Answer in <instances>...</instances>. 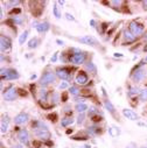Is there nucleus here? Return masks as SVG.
Returning <instances> with one entry per match:
<instances>
[{"label":"nucleus","instance_id":"obj_26","mask_svg":"<svg viewBox=\"0 0 147 148\" xmlns=\"http://www.w3.org/2000/svg\"><path fill=\"white\" fill-rule=\"evenodd\" d=\"M138 93H140V90H139V88H137V86L131 88L130 91H128V96H130V97H131V96H134V95H138Z\"/></svg>","mask_w":147,"mask_h":148},{"label":"nucleus","instance_id":"obj_30","mask_svg":"<svg viewBox=\"0 0 147 148\" xmlns=\"http://www.w3.org/2000/svg\"><path fill=\"white\" fill-rule=\"evenodd\" d=\"M47 95H48V92H47V90H41L40 91V97H41V100H46L47 99Z\"/></svg>","mask_w":147,"mask_h":148},{"label":"nucleus","instance_id":"obj_31","mask_svg":"<svg viewBox=\"0 0 147 148\" xmlns=\"http://www.w3.org/2000/svg\"><path fill=\"white\" fill-rule=\"evenodd\" d=\"M88 138H89L88 135H83V136H80V135H75V136H71V139H74V140H82V141L87 140Z\"/></svg>","mask_w":147,"mask_h":148},{"label":"nucleus","instance_id":"obj_2","mask_svg":"<svg viewBox=\"0 0 147 148\" xmlns=\"http://www.w3.org/2000/svg\"><path fill=\"white\" fill-rule=\"evenodd\" d=\"M1 78L6 81H12L19 78V73L14 69H1Z\"/></svg>","mask_w":147,"mask_h":148},{"label":"nucleus","instance_id":"obj_35","mask_svg":"<svg viewBox=\"0 0 147 148\" xmlns=\"http://www.w3.org/2000/svg\"><path fill=\"white\" fill-rule=\"evenodd\" d=\"M83 120H84V114H83V113H81V114L78 116V118H77V123H78V124H81V123H83Z\"/></svg>","mask_w":147,"mask_h":148},{"label":"nucleus","instance_id":"obj_47","mask_svg":"<svg viewBox=\"0 0 147 148\" xmlns=\"http://www.w3.org/2000/svg\"><path fill=\"white\" fill-rule=\"evenodd\" d=\"M90 25L91 27H95V20H90Z\"/></svg>","mask_w":147,"mask_h":148},{"label":"nucleus","instance_id":"obj_11","mask_svg":"<svg viewBox=\"0 0 147 148\" xmlns=\"http://www.w3.org/2000/svg\"><path fill=\"white\" fill-rule=\"evenodd\" d=\"M145 75H146V71L145 70H141V69H137L135 72H133L132 75V78L134 82H140L145 78Z\"/></svg>","mask_w":147,"mask_h":148},{"label":"nucleus","instance_id":"obj_24","mask_svg":"<svg viewBox=\"0 0 147 148\" xmlns=\"http://www.w3.org/2000/svg\"><path fill=\"white\" fill-rule=\"evenodd\" d=\"M69 93H71L72 96H77L78 93H81V90L77 86H70L69 88Z\"/></svg>","mask_w":147,"mask_h":148},{"label":"nucleus","instance_id":"obj_10","mask_svg":"<svg viewBox=\"0 0 147 148\" xmlns=\"http://www.w3.org/2000/svg\"><path fill=\"white\" fill-rule=\"evenodd\" d=\"M123 114H124L125 118H127L130 120H138L139 119V116L134 112V111H132L130 108H124L123 110Z\"/></svg>","mask_w":147,"mask_h":148},{"label":"nucleus","instance_id":"obj_7","mask_svg":"<svg viewBox=\"0 0 147 148\" xmlns=\"http://www.w3.org/2000/svg\"><path fill=\"white\" fill-rule=\"evenodd\" d=\"M16 95H18V90H16L14 86H11V88L6 91V93L4 95V98H5V100H7V101H12V100H14V99L16 98Z\"/></svg>","mask_w":147,"mask_h":148},{"label":"nucleus","instance_id":"obj_14","mask_svg":"<svg viewBox=\"0 0 147 148\" xmlns=\"http://www.w3.org/2000/svg\"><path fill=\"white\" fill-rule=\"evenodd\" d=\"M18 138H19V140H20L22 143H27L28 140H29L28 131H27V130H21V131H19V133H18Z\"/></svg>","mask_w":147,"mask_h":148},{"label":"nucleus","instance_id":"obj_20","mask_svg":"<svg viewBox=\"0 0 147 148\" xmlns=\"http://www.w3.org/2000/svg\"><path fill=\"white\" fill-rule=\"evenodd\" d=\"M72 123H74V119H72V118H64V119H62V121H61V126H62V127H67V126L71 125Z\"/></svg>","mask_w":147,"mask_h":148},{"label":"nucleus","instance_id":"obj_16","mask_svg":"<svg viewBox=\"0 0 147 148\" xmlns=\"http://www.w3.org/2000/svg\"><path fill=\"white\" fill-rule=\"evenodd\" d=\"M75 110L77 111L78 113H84L85 111L88 110V105H85L84 103H82V104H81V103H78V104L75 106Z\"/></svg>","mask_w":147,"mask_h":148},{"label":"nucleus","instance_id":"obj_51","mask_svg":"<svg viewBox=\"0 0 147 148\" xmlns=\"http://www.w3.org/2000/svg\"><path fill=\"white\" fill-rule=\"evenodd\" d=\"M71 132H72V130H71V131H70V130H68V131H67V134H70Z\"/></svg>","mask_w":147,"mask_h":148},{"label":"nucleus","instance_id":"obj_42","mask_svg":"<svg viewBox=\"0 0 147 148\" xmlns=\"http://www.w3.org/2000/svg\"><path fill=\"white\" fill-rule=\"evenodd\" d=\"M61 99H62V101H67V99H68V95L64 92L63 95H62V97H61Z\"/></svg>","mask_w":147,"mask_h":148},{"label":"nucleus","instance_id":"obj_12","mask_svg":"<svg viewBox=\"0 0 147 148\" xmlns=\"http://www.w3.org/2000/svg\"><path fill=\"white\" fill-rule=\"evenodd\" d=\"M28 119H29V117H28V114L27 113H19L15 118H14V123L16 124V125H21V124H25V123H27L28 121Z\"/></svg>","mask_w":147,"mask_h":148},{"label":"nucleus","instance_id":"obj_19","mask_svg":"<svg viewBox=\"0 0 147 148\" xmlns=\"http://www.w3.org/2000/svg\"><path fill=\"white\" fill-rule=\"evenodd\" d=\"M124 38H125L127 41H134V40H135V36H134L130 30H125V32H124Z\"/></svg>","mask_w":147,"mask_h":148},{"label":"nucleus","instance_id":"obj_28","mask_svg":"<svg viewBox=\"0 0 147 148\" xmlns=\"http://www.w3.org/2000/svg\"><path fill=\"white\" fill-rule=\"evenodd\" d=\"M47 118H48L50 121L55 123V121L57 120V114H56V113H50V114H48V116H47Z\"/></svg>","mask_w":147,"mask_h":148},{"label":"nucleus","instance_id":"obj_44","mask_svg":"<svg viewBox=\"0 0 147 148\" xmlns=\"http://www.w3.org/2000/svg\"><path fill=\"white\" fill-rule=\"evenodd\" d=\"M111 4H113V5H116V6H117V5L119 6V5L122 4V1H111Z\"/></svg>","mask_w":147,"mask_h":148},{"label":"nucleus","instance_id":"obj_1","mask_svg":"<svg viewBox=\"0 0 147 148\" xmlns=\"http://www.w3.org/2000/svg\"><path fill=\"white\" fill-rule=\"evenodd\" d=\"M34 134L38 136V138L45 139V140H48V139L50 138V132H49L48 128H47L45 125H42V124H40V127H35Z\"/></svg>","mask_w":147,"mask_h":148},{"label":"nucleus","instance_id":"obj_54","mask_svg":"<svg viewBox=\"0 0 147 148\" xmlns=\"http://www.w3.org/2000/svg\"><path fill=\"white\" fill-rule=\"evenodd\" d=\"M146 148H147V147H146Z\"/></svg>","mask_w":147,"mask_h":148},{"label":"nucleus","instance_id":"obj_38","mask_svg":"<svg viewBox=\"0 0 147 148\" xmlns=\"http://www.w3.org/2000/svg\"><path fill=\"white\" fill-rule=\"evenodd\" d=\"M67 86H68V83H67V82H63V83H61V84L58 85V88H60L61 90H63V89H65Z\"/></svg>","mask_w":147,"mask_h":148},{"label":"nucleus","instance_id":"obj_48","mask_svg":"<svg viewBox=\"0 0 147 148\" xmlns=\"http://www.w3.org/2000/svg\"><path fill=\"white\" fill-rule=\"evenodd\" d=\"M144 6H145V8L147 10V0H146V1H144Z\"/></svg>","mask_w":147,"mask_h":148},{"label":"nucleus","instance_id":"obj_50","mask_svg":"<svg viewBox=\"0 0 147 148\" xmlns=\"http://www.w3.org/2000/svg\"><path fill=\"white\" fill-rule=\"evenodd\" d=\"M35 78H36V76H35V75H33V76L30 77V79H35Z\"/></svg>","mask_w":147,"mask_h":148},{"label":"nucleus","instance_id":"obj_36","mask_svg":"<svg viewBox=\"0 0 147 148\" xmlns=\"http://www.w3.org/2000/svg\"><path fill=\"white\" fill-rule=\"evenodd\" d=\"M96 113H98V111L96 108H92L91 111H89V116H91V117H93Z\"/></svg>","mask_w":147,"mask_h":148},{"label":"nucleus","instance_id":"obj_43","mask_svg":"<svg viewBox=\"0 0 147 148\" xmlns=\"http://www.w3.org/2000/svg\"><path fill=\"white\" fill-rule=\"evenodd\" d=\"M18 91H19V92H20V95H21V96H22V97H23V96H25V97H26V96H27V92H26V91H25V90H18Z\"/></svg>","mask_w":147,"mask_h":148},{"label":"nucleus","instance_id":"obj_33","mask_svg":"<svg viewBox=\"0 0 147 148\" xmlns=\"http://www.w3.org/2000/svg\"><path fill=\"white\" fill-rule=\"evenodd\" d=\"M19 4H20L19 0H12V1H8V3H7L8 6H16V5H19Z\"/></svg>","mask_w":147,"mask_h":148},{"label":"nucleus","instance_id":"obj_41","mask_svg":"<svg viewBox=\"0 0 147 148\" xmlns=\"http://www.w3.org/2000/svg\"><path fill=\"white\" fill-rule=\"evenodd\" d=\"M57 54H58V53H55V54L53 55V57H52V60H50V61H52V63H54V62H56V61H57Z\"/></svg>","mask_w":147,"mask_h":148},{"label":"nucleus","instance_id":"obj_39","mask_svg":"<svg viewBox=\"0 0 147 148\" xmlns=\"http://www.w3.org/2000/svg\"><path fill=\"white\" fill-rule=\"evenodd\" d=\"M81 93L82 96H90V90H82Z\"/></svg>","mask_w":147,"mask_h":148},{"label":"nucleus","instance_id":"obj_9","mask_svg":"<svg viewBox=\"0 0 147 148\" xmlns=\"http://www.w3.org/2000/svg\"><path fill=\"white\" fill-rule=\"evenodd\" d=\"M75 79H76L77 84H80V85H85V84L88 83V81H89L88 75H87L84 71H80V72L77 73V76H76Z\"/></svg>","mask_w":147,"mask_h":148},{"label":"nucleus","instance_id":"obj_46","mask_svg":"<svg viewBox=\"0 0 147 148\" xmlns=\"http://www.w3.org/2000/svg\"><path fill=\"white\" fill-rule=\"evenodd\" d=\"M115 57H123V54H119V53H116L115 55H113Z\"/></svg>","mask_w":147,"mask_h":148},{"label":"nucleus","instance_id":"obj_4","mask_svg":"<svg viewBox=\"0 0 147 148\" xmlns=\"http://www.w3.org/2000/svg\"><path fill=\"white\" fill-rule=\"evenodd\" d=\"M130 32L137 38V36H139V35L142 34L144 27H142V25H140V23H138V22H135V21H132V22L130 23Z\"/></svg>","mask_w":147,"mask_h":148},{"label":"nucleus","instance_id":"obj_17","mask_svg":"<svg viewBox=\"0 0 147 148\" xmlns=\"http://www.w3.org/2000/svg\"><path fill=\"white\" fill-rule=\"evenodd\" d=\"M104 105H105V107H106V110H109L110 111V112H111V113H115V106L112 105V103L111 101H110L109 99H106V100H104Z\"/></svg>","mask_w":147,"mask_h":148},{"label":"nucleus","instance_id":"obj_18","mask_svg":"<svg viewBox=\"0 0 147 148\" xmlns=\"http://www.w3.org/2000/svg\"><path fill=\"white\" fill-rule=\"evenodd\" d=\"M53 13H54V16L56 19H60L61 18V11H60V7L57 6V3H55L54 6H53Z\"/></svg>","mask_w":147,"mask_h":148},{"label":"nucleus","instance_id":"obj_40","mask_svg":"<svg viewBox=\"0 0 147 148\" xmlns=\"http://www.w3.org/2000/svg\"><path fill=\"white\" fill-rule=\"evenodd\" d=\"M92 120H93L95 123H98V121H100V120H102V117H98V116H93V117H92Z\"/></svg>","mask_w":147,"mask_h":148},{"label":"nucleus","instance_id":"obj_22","mask_svg":"<svg viewBox=\"0 0 147 148\" xmlns=\"http://www.w3.org/2000/svg\"><path fill=\"white\" fill-rule=\"evenodd\" d=\"M27 38H28V32H27V30H25V32L20 35V38H19V43H20V45H23V43L26 42Z\"/></svg>","mask_w":147,"mask_h":148},{"label":"nucleus","instance_id":"obj_45","mask_svg":"<svg viewBox=\"0 0 147 148\" xmlns=\"http://www.w3.org/2000/svg\"><path fill=\"white\" fill-rule=\"evenodd\" d=\"M56 43H57V45H60V46H63V45H64V42H63V41H61V40H56Z\"/></svg>","mask_w":147,"mask_h":148},{"label":"nucleus","instance_id":"obj_27","mask_svg":"<svg viewBox=\"0 0 147 148\" xmlns=\"http://www.w3.org/2000/svg\"><path fill=\"white\" fill-rule=\"evenodd\" d=\"M139 98H140V100H142V101H146V100H147V89L140 91V96H139Z\"/></svg>","mask_w":147,"mask_h":148},{"label":"nucleus","instance_id":"obj_6","mask_svg":"<svg viewBox=\"0 0 147 148\" xmlns=\"http://www.w3.org/2000/svg\"><path fill=\"white\" fill-rule=\"evenodd\" d=\"M56 75L61 78V79H64V81H68L70 79V69L69 68H60L56 70Z\"/></svg>","mask_w":147,"mask_h":148},{"label":"nucleus","instance_id":"obj_49","mask_svg":"<svg viewBox=\"0 0 147 148\" xmlns=\"http://www.w3.org/2000/svg\"><path fill=\"white\" fill-rule=\"evenodd\" d=\"M144 51H145V53H147V45L144 47Z\"/></svg>","mask_w":147,"mask_h":148},{"label":"nucleus","instance_id":"obj_15","mask_svg":"<svg viewBox=\"0 0 147 148\" xmlns=\"http://www.w3.org/2000/svg\"><path fill=\"white\" fill-rule=\"evenodd\" d=\"M35 28H36V30H38L39 33H46L50 28V25L48 22H40V23L36 25Z\"/></svg>","mask_w":147,"mask_h":148},{"label":"nucleus","instance_id":"obj_21","mask_svg":"<svg viewBox=\"0 0 147 148\" xmlns=\"http://www.w3.org/2000/svg\"><path fill=\"white\" fill-rule=\"evenodd\" d=\"M39 45V39L38 38H34L28 42V48H36Z\"/></svg>","mask_w":147,"mask_h":148},{"label":"nucleus","instance_id":"obj_29","mask_svg":"<svg viewBox=\"0 0 147 148\" xmlns=\"http://www.w3.org/2000/svg\"><path fill=\"white\" fill-rule=\"evenodd\" d=\"M7 130H8V124L5 123V120H3V121H1V132H3V133H6Z\"/></svg>","mask_w":147,"mask_h":148},{"label":"nucleus","instance_id":"obj_37","mask_svg":"<svg viewBox=\"0 0 147 148\" xmlns=\"http://www.w3.org/2000/svg\"><path fill=\"white\" fill-rule=\"evenodd\" d=\"M20 12H21V10H20V8H13L10 13H11V14H19Z\"/></svg>","mask_w":147,"mask_h":148},{"label":"nucleus","instance_id":"obj_5","mask_svg":"<svg viewBox=\"0 0 147 148\" xmlns=\"http://www.w3.org/2000/svg\"><path fill=\"white\" fill-rule=\"evenodd\" d=\"M84 61H85V54H83L81 51L70 56V62H72L74 64H82V63H84Z\"/></svg>","mask_w":147,"mask_h":148},{"label":"nucleus","instance_id":"obj_34","mask_svg":"<svg viewBox=\"0 0 147 148\" xmlns=\"http://www.w3.org/2000/svg\"><path fill=\"white\" fill-rule=\"evenodd\" d=\"M65 18H67V20H69V21H75V18H74L70 13H65Z\"/></svg>","mask_w":147,"mask_h":148},{"label":"nucleus","instance_id":"obj_23","mask_svg":"<svg viewBox=\"0 0 147 148\" xmlns=\"http://www.w3.org/2000/svg\"><path fill=\"white\" fill-rule=\"evenodd\" d=\"M109 133H110V135H111L112 138H116L120 132H119V130L117 128V127H115V126H112L111 128L109 130Z\"/></svg>","mask_w":147,"mask_h":148},{"label":"nucleus","instance_id":"obj_3","mask_svg":"<svg viewBox=\"0 0 147 148\" xmlns=\"http://www.w3.org/2000/svg\"><path fill=\"white\" fill-rule=\"evenodd\" d=\"M55 81V72H53V71H47V72H45L43 75H42V77L40 78V84L41 85H48V84H50V83H53Z\"/></svg>","mask_w":147,"mask_h":148},{"label":"nucleus","instance_id":"obj_13","mask_svg":"<svg viewBox=\"0 0 147 148\" xmlns=\"http://www.w3.org/2000/svg\"><path fill=\"white\" fill-rule=\"evenodd\" d=\"M80 41H81L82 43H84V45H90V46H96V45H97V41L92 38V36H90V35L83 36V38L80 39Z\"/></svg>","mask_w":147,"mask_h":148},{"label":"nucleus","instance_id":"obj_32","mask_svg":"<svg viewBox=\"0 0 147 148\" xmlns=\"http://www.w3.org/2000/svg\"><path fill=\"white\" fill-rule=\"evenodd\" d=\"M33 146H34L35 148H40V147L42 146V142H41V141H38V140H34V141H33Z\"/></svg>","mask_w":147,"mask_h":148},{"label":"nucleus","instance_id":"obj_8","mask_svg":"<svg viewBox=\"0 0 147 148\" xmlns=\"http://www.w3.org/2000/svg\"><path fill=\"white\" fill-rule=\"evenodd\" d=\"M0 41H1V50L3 51H7L12 48V41L10 40V38H7V36L5 35H1L0 36Z\"/></svg>","mask_w":147,"mask_h":148},{"label":"nucleus","instance_id":"obj_25","mask_svg":"<svg viewBox=\"0 0 147 148\" xmlns=\"http://www.w3.org/2000/svg\"><path fill=\"white\" fill-rule=\"evenodd\" d=\"M85 66H87V69H88L89 71H91V72L96 73L97 69H96V66H95V64H93L92 62H89V63H87V64H85Z\"/></svg>","mask_w":147,"mask_h":148},{"label":"nucleus","instance_id":"obj_53","mask_svg":"<svg viewBox=\"0 0 147 148\" xmlns=\"http://www.w3.org/2000/svg\"><path fill=\"white\" fill-rule=\"evenodd\" d=\"M145 61H146V62H147V56H146V57H145Z\"/></svg>","mask_w":147,"mask_h":148},{"label":"nucleus","instance_id":"obj_52","mask_svg":"<svg viewBox=\"0 0 147 148\" xmlns=\"http://www.w3.org/2000/svg\"><path fill=\"white\" fill-rule=\"evenodd\" d=\"M83 148H91V147H90V146H89V145H85V146H84V147H83Z\"/></svg>","mask_w":147,"mask_h":148}]
</instances>
